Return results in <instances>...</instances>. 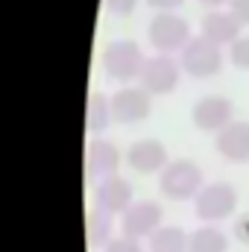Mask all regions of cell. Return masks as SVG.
<instances>
[{
  "label": "cell",
  "mask_w": 249,
  "mask_h": 252,
  "mask_svg": "<svg viewBox=\"0 0 249 252\" xmlns=\"http://www.w3.org/2000/svg\"><path fill=\"white\" fill-rule=\"evenodd\" d=\"M187 252H229V235L214 223H202L190 232Z\"/></svg>",
  "instance_id": "obj_16"
},
{
  "label": "cell",
  "mask_w": 249,
  "mask_h": 252,
  "mask_svg": "<svg viewBox=\"0 0 249 252\" xmlns=\"http://www.w3.org/2000/svg\"><path fill=\"white\" fill-rule=\"evenodd\" d=\"M147 38L156 53L179 56L185 50V44L193 38V32H190L187 18H182L179 12H156L147 24Z\"/></svg>",
  "instance_id": "obj_3"
},
{
  "label": "cell",
  "mask_w": 249,
  "mask_h": 252,
  "mask_svg": "<svg viewBox=\"0 0 249 252\" xmlns=\"http://www.w3.org/2000/svg\"><path fill=\"white\" fill-rule=\"evenodd\" d=\"M179 79H182L179 59H173L167 53H156V56H147V64L138 76V85L144 91H150L153 97H167L179 88Z\"/></svg>",
  "instance_id": "obj_6"
},
{
  "label": "cell",
  "mask_w": 249,
  "mask_h": 252,
  "mask_svg": "<svg viewBox=\"0 0 249 252\" xmlns=\"http://www.w3.org/2000/svg\"><path fill=\"white\" fill-rule=\"evenodd\" d=\"M103 252H150L147 247H141V241H135V238H126V235H118V238H112Z\"/></svg>",
  "instance_id": "obj_20"
},
{
  "label": "cell",
  "mask_w": 249,
  "mask_h": 252,
  "mask_svg": "<svg viewBox=\"0 0 249 252\" xmlns=\"http://www.w3.org/2000/svg\"><path fill=\"white\" fill-rule=\"evenodd\" d=\"M229 62L238 70H249V35H241L235 44H229Z\"/></svg>",
  "instance_id": "obj_19"
},
{
  "label": "cell",
  "mask_w": 249,
  "mask_h": 252,
  "mask_svg": "<svg viewBox=\"0 0 249 252\" xmlns=\"http://www.w3.org/2000/svg\"><path fill=\"white\" fill-rule=\"evenodd\" d=\"M153 112V94L144 91L141 85H121L112 94V115L124 126H135L147 121Z\"/></svg>",
  "instance_id": "obj_10"
},
{
  "label": "cell",
  "mask_w": 249,
  "mask_h": 252,
  "mask_svg": "<svg viewBox=\"0 0 249 252\" xmlns=\"http://www.w3.org/2000/svg\"><path fill=\"white\" fill-rule=\"evenodd\" d=\"M126 161V156L106 138H91L85 147V176L91 179H109L121 170V164Z\"/></svg>",
  "instance_id": "obj_11"
},
{
  "label": "cell",
  "mask_w": 249,
  "mask_h": 252,
  "mask_svg": "<svg viewBox=\"0 0 249 252\" xmlns=\"http://www.w3.org/2000/svg\"><path fill=\"white\" fill-rule=\"evenodd\" d=\"M214 150L229 164H249V124L232 121L223 132L214 135Z\"/></svg>",
  "instance_id": "obj_13"
},
{
  "label": "cell",
  "mask_w": 249,
  "mask_h": 252,
  "mask_svg": "<svg viewBox=\"0 0 249 252\" xmlns=\"http://www.w3.org/2000/svg\"><path fill=\"white\" fill-rule=\"evenodd\" d=\"M147 6L156 9V12H176V9L185 6V0H147Z\"/></svg>",
  "instance_id": "obj_24"
},
{
  "label": "cell",
  "mask_w": 249,
  "mask_h": 252,
  "mask_svg": "<svg viewBox=\"0 0 249 252\" xmlns=\"http://www.w3.org/2000/svg\"><path fill=\"white\" fill-rule=\"evenodd\" d=\"M112 121H115V115H112V97H106L103 91H94L88 97V106H85V129L91 135H100L103 129H109Z\"/></svg>",
  "instance_id": "obj_18"
},
{
  "label": "cell",
  "mask_w": 249,
  "mask_h": 252,
  "mask_svg": "<svg viewBox=\"0 0 249 252\" xmlns=\"http://www.w3.org/2000/svg\"><path fill=\"white\" fill-rule=\"evenodd\" d=\"M103 6L109 9V15L115 18H129L138 9V0H103Z\"/></svg>",
  "instance_id": "obj_21"
},
{
  "label": "cell",
  "mask_w": 249,
  "mask_h": 252,
  "mask_svg": "<svg viewBox=\"0 0 249 252\" xmlns=\"http://www.w3.org/2000/svg\"><path fill=\"white\" fill-rule=\"evenodd\" d=\"M241 24H238V18L229 12V9H208L205 15H202V21H199V35H205V38H211L214 44H220V47H226V44H235L238 38H241Z\"/></svg>",
  "instance_id": "obj_14"
},
{
  "label": "cell",
  "mask_w": 249,
  "mask_h": 252,
  "mask_svg": "<svg viewBox=\"0 0 249 252\" xmlns=\"http://www.w3.org/2000/svg\"><path fill=\"white\" fill-rule=\"evenodd\" d=\"M238 205H241V193H238V188L232 182H211V185H205L196 193L193 214H196V220L217 226V223L235 217Z\"/></svg>",
  "instance_id": "obj_5"
},
{
  "label": "cell",
  "mask_w": 249,
  "mask_h": 252,
  "mask_svg": "<svg viewBox=\"0 0 249 252\" xmlns=\"http://www.w3.org/2000/svg\"><path fill=\"white\" fill-rule=\"evenodd\" d=\"M199 6H205V9H220V6H229V0H196Z\"/></svg>",
  "instance_id": "obj_25"
},
{
  "label": "cell",
  "mask_w": 249,
  "mask_h": 252,
  "mask_svg": "<svg viewBox=\"0 0 249 252\" xmlns=\"http://www.w3.org/2000/svg\"><path fill=\"white\" fill-rule=\"evenodd\" d=\"M232 235H235V241H238V244L249 247V211H244V214H238V217H235Z\"/></svg>",
  "instance_id": "obj_22"
},
{
  "label": "cell",
  "mask_w": 249,
  "mask_h": 252,
  "mask_svg": "<svg viewBox=\"0 0 249 252\" xmlns=\"http://www.w3.org/2000/svg\"><path fill=\"white\" fill-rule=\"evenodd\" d=\"M164 226V208L158 199H135L124 214H121V235L147 241Z\"/></svg>",
  "instance_id": "obj_7"
},
{
  "label": "cell",
  "mask_w": 249,
  "mask_h": 252,
  "mask_svg": "<svg viewBox=\"0 0 249 252\" xmlns=\"http://www.w3.org/2000/svg\"><path fill=\"white\" fill-rule=\"evenodd\" d=\"M235 121V103L223 94H205L190 106V124L199 132L217 135Z\"/></svg>",
  "instance_id": "obj_8"
},
{
  "label": "cell",
  "mask_w": 249,
  "mask_h": 252,
  "mask_svg": "<svg viewBox=\"0 0 249 252\" xmlns=\"http://www.w3.org/2000/svg\"><path fill=\"white\" fill-rule=\"evenodd\" d=\"M187 241H190V232H185L182 226L164 223L156 235L147 238V250L150 252H187Z\"/></svg>",
  "instance_id": "obj_17"
},
{
  "label": "cell",
  "mask_w": 249,
  "mask_h": 252,
  "mask_svg": "<svg viewBox=\"0 0 249 252\" xmlns=\"http://www.w3.org/2000/svg\"><path fill=\"white\" fill-rule=\"evenodd\" d=\"M229 59V53H223L220 44H214L205 35H193L185 44V50L179 53V64L182 73H187L190 79H211L223 70V64Z\"/></svg>",
  "instance_id": "obj_4"
},
{
  "label": "cell",
  "mask_w": 249,
  "mask_h": 252,
  "mask_svg": "<svg viewBox=\"0 0 249 252\" xmlns=\"http://www.w3.org/2000/svg\"><path fill=\"white\" fill-rule=\"evenodd\" d=\"M112 229H115V217L109 211H103L97 205L88 208V214H85V241H88V247L103 250L112 241Z\"/></svg>",
  "instance_id": "obj_15"
},
{
  "label": "cell",
  "mask_w": 249,
  "mask_h": 252,
  "mask_svg": "<svg viewBox=\"0 0 249 252\" xmlns=\"http://www.w3.org/2000/svg\"><path fill=\"white\" fill-rule=\"evenodd\" d=\"M170 161L173 158L167 153V144L158 138H141V141H132L126 147V164L132 173L153 176V173H161Z\"/></svg>",
  "instance_id": "obj_9"
},
{
  "label": "cell",
  "mask_w": 249,
  "mask_h": 252,
  "mask_svg": "<svg viewBox=\"0 0 249 252\" xmlns=\"http://www.w3.org/2000/svg\"><path fill=\"white\" fill-rule=\"evenodd\" d=\"M202 185V167L190 158H173L161 173H158V193L170 202H187L196 199Z\"/></svg>",
  "instance_id": "obj_2"
},
{
  "label": "cell",
  "mask_w": 249,
  "mask_h": 252,
  "mask_svg": "<svg viewBox=\"0 0 249 252\" xmlns=\"http://www.w3.org/2000/svg\"><path fill=\"white\" fill-rule=\"evenodd\" d=\"M229 12L238 18L241 27H249V0H229Z\"/></svg>",
  "instance_id": "obj_23"
},
{
  "label": "cell",
  "mask_w": 249,
  "mask_h": 252,
  "mask_svg": "<svg viewBox=\"0 0 249 252\" xmlns=\"http://www.w3.org/2000/svg\"><path fill=\"white\" fill-rule=\"evenodd\" d=\"M144 64H147V56H144L141 44L132 41V38L109 41V44L103 47V53H100V67H103V73H106L109 79L121 82V85H129L132 79H138L141 70H144Z\"/></svg>",
  "instance_id": "obj_1"
},
{
  "label": "cell",
  "mask_w": 249,
  "mask_h": 252,
  "mask_svg": "<svg viewBox=\"0 0 249 252\" xmlns=\"http://www.w3.org/2000/svg\"><path fill=\"white\" fill-rule=\"evenodd\" d=\"M135 202V190H132V182L126 176H109V179H100L97 188H94V205L109 211L112 217L124 214L126 208Z\"/></svg>",
  "instance_id": "obj_12"
}]
</instances>
